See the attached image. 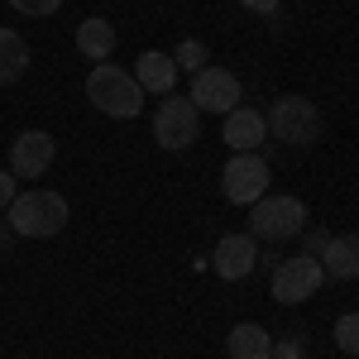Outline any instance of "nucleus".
Wrapping results in <instances>:
<instances>
[{
    "mask_svg": "<svg viewBox=\"0 0 359 359\" xmlns=\"http://www.w3.org/2000/svg\"><path fill=\"white\" fill-rule=\"evenodd\" d=\"M86 101L101 115H115V120H135L144 111V91H139L135 72L125 67H111V62H96L91 77H86Z\"/></svg>",
    "mask_w": 359,
    "mask_h": 359,
    "instance_id": "1",
    "label": "nucleus"
},
{
    "mask_svg": "<svg viewBox=\"0 0 359 359\" xmlns=\"http://www.w3.org/2000/svg\"><path fill=\"white\" fill-rule=\"evenodd\" d=\"M5 221H10V235L20 240H48L67 225V201L57 192H20L10 201Z\"/></svg>",
    "mask_w": 359,
    "mask_h": 359,
    "instance_id": "2",
    "label": "nucleus"
},
{
    "mask_svg": "<svg viewBox=\"0 0 359 359\" xmlns=\"http://www.w3.org/2000/svg\"><path fill=\"white\" fill-rule=\"evenodd\" d=\"M269 135L278 144H292V149H311L316 139H321V111L306 101V96H278L273 106H269Z\"/></svg>",
    "mask_w": 359,
    "mask_h": 359,
    "instance_id": "3",
    "label": "nucleus"
},
{
    "mask_svg": "<svg viewBox=\"0 0 359 359\" xmlns=\"http://www.w3.org/2000/svg\"><path fill=\"white\" fill-rule=\"evenodd\" d=\"M302 230H306V206L297 196H269L264 192L249 206V235H254V240L278 245V240H292V235H302Z\"/></svg>",
    "mask_w": 359,
    "mask_h": 359,
    "instance_id": "4",
    "label": "nucleus"
},
{
    "mask_svg": "<svg viewBox=\"0 0 359 359\" xmlns=\"http://www.w3.org/2000/svg\"><path fill=\"white\" fill-rule=\"evenodd\" d=\"M196 135H201V111H196L187 96H168L163 106L154 111V139L163 144V149H192Z\"/></svg>",
    "mask_w": 359,
    "mask_h": 359,
    "instance_id": "5",
    "label": "nucleus"
},
{
    "mask_svg": "<svg viewBox=\"0 0 359 359\" xmlns=\"http://www.w3.org/2000/svg\"><path fill=\"white\" fill-rule=\"evenodd\" d=\"M326 283V269H321V259H311V254H297V259H283L273 269V297L283 306L292 302H306V297H316V287Z\"/></svg>",
    "mask_w": 359,
    "mask_h": 359,
    "instance_id": "6",
    "label": "nucleus"
},
{
    "mask_svg": "<svg viewBox=\"0 0 359 359\" xmlns=\"http://www.w3.org/2000/svg\"><path fill=\"white\" fill-rule=\"evenodd\" d=\"M221 192L230 206H254L259 196L269 192V163L259 154H235L225 163V177H221Z\"/></svg>",
    "mask_w": 359,
    "mask_h": 359,
    "instance_id": "7",
    "label": "nucleus"
},
{
    "mask_svg": "<svg viewBox=\"0 0 359 359\" xmlns=\"http://www.w3.org/2000/svg\"><path fill=\"white\" fill-rule=\"evenodd\" d=\"M192 101L196 111H211V115H230L240 106V77L225 72V67H201L192 77Z\"/></svg>",
    "mask_w": 359,
    "mask_h": 359,
    "instance_id": "8",
    "label": "nucleus"
},
{
    "mask_svg": "<svg viewBox=\"0 0 359 359\" xmlns=\"http://www.w3.org/2000/svg\"><path fill=\"white\" fill-rule=\"evenodd\" d=\"M53 163V139L43 130H25V135L10 144V172L15 177H43Z\"/></svg>",
    "mask_w": 359,
    "mask_h": 359,
    "instance_id": "9",
    "label": "nucleus"
},
{
    "mask_svg": "<svg viewBox=\"0 0 359 359\" xmlns=\"http://www.w3.org/2000/svg\"><path fill=\"white\" fill-rule=\"evenodd\" d=\"M254 264H259V240L254 235H225L221 245H216V254H211V269L221 278H249L254 273Z\"/></svg>",
    "mask_w": 359,
    "mask_h": 359,
    "instance_id": "10",
    "label": "nucleus"
},
{
    "mask_svg": "<svg viewBox=\"0 0 359 359\" xmlns=\"http://www.w3.org/2000/svg\"><path fill=\"white\" fill-rule=\"evenodd\" d=\"M269 135V125H264V115L254 111V106H235V111L221 120V139L235 149V154H254L259 144Z\"/></svg>",
    "mask_w": 359,
    "mask_h": 359,
    "instance_id": "11",
    "label": "nucleus"
},
{
    "mask_svg": "<svg viewBox=\"0 0 359 359\" xmlns=\"http://www.w3.org/2000/svg\"><path fill=\"white\" fill-rule=\"evenodd\" d=\"M135 82H139V91H144V96H149V91L168 96V91H172V82H177V62H172V53H139Z\"/></svg>",
    "mask_w": 359,
    "mask_h": 359,
    "instance_id": "12",
    "label": "nucleus"
},
{
    "mask_svg": "<svg viewBox=\"0 0 359 359\" xmlns=\"http://www.w3.org/2000/svg\"><path fill=\"white\" fill-rule=\"evenodd\" d=\"M321 269L335 283L359 278V235H331V245L321 249Z\"/></svg>",
    "mask_w": 359,
    "mask_h": 359,
    "instance_id": "13",
    "label": "nucleus"
},
{
    "mask_svg": "<svg viewBox=\"0 0 359 359\" xmlns=\"http://www.w3.org/2000/svg\"><path fill=\"white\" fill-rule=\"evenodd\" d=\"M77 53L91 57V62H106L115 53V25L111 20H101V15H91L77 25Z\"/></svg>",
    "mask_w": 359,
    "mask_h": 359,
    "instance_id": "14",
    "label": "nucleus"
},
{
    "mask_svg": "<svg viewBox=\"0 0 359 359\" xmlns=\"http://www.w3.org/2000/svg\"><path fill=\"white\" fill-rule=\"evenodd\" d=\"M225 350H230V359H273V335L264 326H254V321H245V326H235L225 335Z\"/></svg>",
    "mask_w": 359,
    "mask_h": 359,
    "instance_id": "15",
    "label": "nucleus"
},
{
    "mask_svg": "<svg viewBox=\"0 0 359 359\" xmlns=\"http://www.w3.org/2000/svg\"><path fill=\"white\" fill-rule=\"evenodd\" d=\"M29 67V43L15 34V29H0V86L20 82Z\"/></svg>",
    "mask_w": 359,
    "mask_h": 359,
    "instance_id": "16",
    "label": "nucleus"
},
{
    "mask_svg": "<svg viewBox=\"0 0 359 359\" xmlns=\"http://www.w3.org/2000/svg\"><path fill=\"white\" fill-rule=\"evenodd\" d=\"M335 345H340L345 355L359 359V311H345V316L335 321Z\"/></svg>",
    "mask_w": 359,
    "mask_h": 359,
    "instance_id": "17",
    "label": "nucleus"
},
{
    "mask_svg": "<svg viewBox=\"0 0 359 359\" xmlns=\"http://www.w3.org/2000/svg\"><path fill=\"white\" fill-rule=\"evenodd\" d=\"M172 62H177V72H182V67H187V72H201V67H206V43H201V39H182V43H177V53H172Z\"/></svg>",
    "mask_w": 359,
    "mask_h": 359,
    "instance_id": "18",
    "label": "nucleus"
},
{
    "mask_svg": "<svg viewBox=\"0 0 359 359\" xmlns=\"http://www.w3.org/2000/svg\"><path fill=\"white\" fill-rule=\"evenodd\" d=\"M20 15H34V20H43V15H57V5L62 0H10Z\"/></svg>",
    "mask_w": 359,
    "mask_h": 359,
    "instance_id": "19",
    "label": "nucleus"
},
{
    "mask_svg": "<svg viewBox=\"0 0 359 359\" xmlns=\"http://www.w3.org/2000/svg\"><path fill=\"white\" fill-rule=\"evenodd\" d=\"M273 359H302V335H283V340H273Z\"/></svg>",
    "mask_w": 359,
    "mask_h": 359,
    "instance_id": "20",
    "label": "nucleus"
},
{
    "mask_svg": "<svg viewBox=\"0 0 359 359\" xmlns=\"http://www.w3.org/2000/svg\"><path fill=\"white\" fill-rule=\"evenodd\" d=\"M20 196V187H15V172H0V211H10V201Z\"/></svg>",
    "mask_w": 359,
    "mask_h": 359,
    "instance_id": "21",
    "label": "nucleus"
},
{
    "mask_svg": "<svg viewBox=\"0 0 359 359\" xmlns=\"http://www.w3.org/2000/svg\"><path fill=\"white\" fill-rule=\"evenodd\" d=\"M331 245V235H326V230H311V240H306V254H311V259H321V249Z\"/></svg>",
    "mask_w": 359,
    "mask_h": 359,
    "instance_id": "22",
    "label": "nucleus"
},
{
    "mask_svg": "<svg viewBox=\"0 0 359 359\" xmlns=\"http://www.w3.org/2000/svg\"><path fill=\"white\" fill-rule=\"evenodd\" d=\"M240 5H245V10H254V15H273L283 0H240Z\"/></svg>",
    "mask_w": 359,
    "mask_h": 359,
    "instance_id": "23",
    "label": "nucleus"
}]
</instances>
